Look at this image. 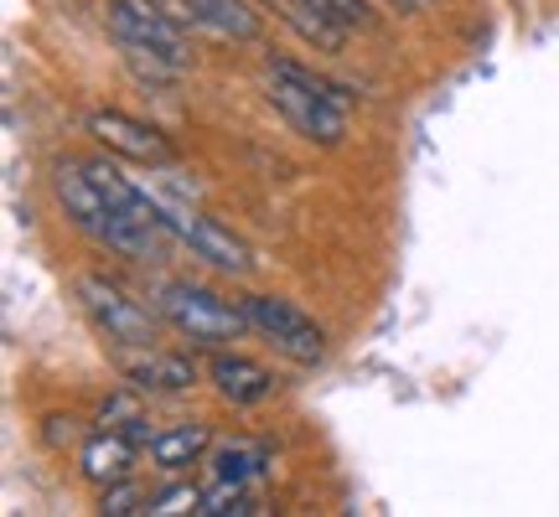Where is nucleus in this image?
<instances>
[{
  "label": "nucleus",
  "mask_w": 559,
  "mask_h": 517,
  "mask_svg": "<svg viewBox=\"0 0 559 517\" xmlns=\"http://www.w3.org/2000/svg\"><path fill=\"white\" fill-rule=\"evenodd\" d=\"M52 197L62 218L104 254L156 264L166 258L171 233V207H160L145 187L120 177V166L104 156H62L52 166Z\"/></svg>",
  "instance_id": "1"
},
{
  "label": "nucleus",
  "mask_w": 559,
  "mask_h": 517,
  "mask_svg": "<svg viewBox=\"0 0 559 517\" xmlns=\"http://www.w3.org/2000/svg\"><path fill=\"white\" fill-rule=\"evenodd\" d=\"M104 32L120 47V62L140 88L171 94L192 73V26H181L156 0H109Z\"/></svg>",
  "instance_id": "2"
},
{
  "label": "nucleus",
  "mask_w": 559,
  "mask_h": 517,
  "mask_svg": "<svg viewBox=\"0 0 559 517\" xmlns=\"http://www.w3.org/2000/svg\"><path fill=\"white\" fill-rule=\"evenodd\" d=\"M260 88L270 99V109L290 124V135H300L306 145L337 151L347 140V94L337 83H326L321 73H311L306 62L270 52L260 62Z\"/></svg>",
  "instance_id": "3"
},
{
  "label": "nucleus",
  "mask_w": 559,
  "mask_h": 517,
  "mask_svg": "<svg viewBox=\"0 0 559 517\" xmlns=\"http://www.w3.org/2000/svg\"><path fill=\"white\" fill-rule=\"evenodd\" d=\"M151 305L160 311V321L187 337L192 347H234L243 341L254 326H249V311L234 305V300H223L218 290H207V285H192V279H156L151 285Z\"/></svg>",
  "instance_id": "4"
},
{
  "label": "nucleus",
  "mask_w": 559,
  "mask_h": 517,
  "mask_svg": "<svg viewBox=\"0 0 559 517\" xmlns=\"http://www.w3.org/2000/svg\"><path fill=\"white\" fill-rule=\"evenodd\" d=\"M73 296H79L83 316L94 321V332L104 337V347H115V352H140V347H156L160 341L156 305H140L124 285H115V279L99 275V269L73 275Z\"/></svg>",
  "instance_id": "5"
},
{
  "label": "nucleus",
  "mask_w": 559,
  "mask_h": 517,
  "mask_svg": "<svg viewBox=\"0 0 559 517\" xmlns=\"http://www.w3.org/2000/svg\"><path fill=\"white\" fill-rule=\"evenodd\" d=\"M243 311H249V326H254V332H260V337L270 341L285 362H296V368H317V362L326 358V332L300 311L296 300L249 296L243 300Z\"/></svg>",
  "instance_id": "6"
},
{
  "label": "nucleus",
  "mask_w": 559,
  "mask_h": 517,
  "mask_svg": "<svg viewBox=\"0 0 559 517\" xmlns=\"http://www.w3.org/2000/svg\"><path fill=\"white\" fill-rule=\"evenodd\" d=\"M171 233H177L181 249L192 258H202L207 269H218V275H228V279L254 275L249 243H243L239 233H228L218 218H207V213H171Z\"/></svg>",
  "instance_id": "7"
},
{
  "label": "nucleus",
  "mask_w": 559,
  "mask_h": 517,
  "mask_svg": "<svg viewBox=\"0 0 559 517\" xmlns=\"http://www.w3.org/2000/svg\"><path fill=\"white\" fill-rule=\"evenodd\" d=\"M88 135L99 140L109 156H124V160H135V166H171L177 160V145L160 135L156 124L135 120L124 109H94L88 115Z\"/></svg>",
  "instance_id": "8"
},
{
  "label": "nucleus",
  "mask_w": 559,
  "mask_h": 517,
  "mask_svg": "<svg viewBox=\"0 0 559 517\" xmlns=\"http://www.w3.org/2000/svg\"><path fill=\"white\" fill-rule=\"evenodd\" d=\"M156 5H166L181 26L207 32V37H218V41H260L264 37V16L249 0H156Z\"/></svg>",
  "instance_id": "9"
},
{
  "label": "nucleus",
  "mask_w": 559,
  "mask_h": 517,
  "mask_svg": "<svg viewBox=\"0 0 559 517\" xmlns=\"http://www.w3.org/2000/svg\"><path fill=\"white\" fill-rule=\"evenodd\" d=\"M120 362V378L140 394H192L198 388V362L166 352V347H140V352H115Z\"/></svg>",
  "instance_id": "10"
},
{
  "label": "nucleus",
  "mask_w": 559,
  "mask_h": 517,
  "mask_svg": "<svg viewBox=\"0 0 559 517\" xmlns=\"http://www.w3.org/2000/svg\"><path fill=\"white\" fill-rule=\"evenodd\" d=\"M207 383H213V394H218L223 404H234V409H260V404H270L280 388V378L264 368V362L243 358V352H228V347L213 352Z\"/></svg>",
  "instance_id": "11"
},
{
  "label": "nucleus",
  "mask_w": 559,
  "mask_h": 517,
  "mask_svg": "<svg viewBox=\"0 0 559 517\" xmlns=\"http://www.w3.org/2000/svg\"><path fill=\"white\" fill-rule=\"evenodd\" d=\"M140 440H130L124 430H94V435L79 445V477L88 481V486H109V481H120L135 471V460H140Z\"/></svg>",
  "instance_id": "12"
},
{
  "label": "nucleus",
  "mask_w": 559,
  "mask_h": 517,
  "mask_svg": "<svg viewBox=\"0 0 559 517\" xmlns=\"http://www.w3.org/2000/svg\"><path fill=\"white\" fill-rule=\"evenodd\" d=\"M213 430L207 424H171V430H160V435H151V445H145V456H151V466L156 471H166V477H181L187 466H202V460L213 456Z\"/></svg>",
  "instance_id": "13"
},
{
  "label": "nucleus",
  "mask_w": 559,
  "mask_h": 517,
  "mask_svg": "<svg viewBox=\"0 0 559 517\" xmlns=\"http://www.w3.org/2000/svg\"><path fill=\"white\" fill-rule=\"evenodd\" d=\"M270 11H275V16L285 21L311 52H326V58L347 52V37H353V32H347L342 21H332L326 11H317L311 0H270Z\"/></svg>",
  "instance_id": "14"
},
{
  "label": "nucleus",
  "mask_w": 559,
  "mask_h": 517,
  "mask_svg": "<svg viewBox=\"0 0 559 517\" xmlns=\"http://www.w3.org/2000/svg\"><path fill=\"white\" fill-rule=\"evenodd\" d=\"M207 466H213V477H223V481H249V486H254V481L270 477V466H275V450H270L264 440L234 435V440H218V445H213Z\"/></svg>",
  "instance_id": "15"
},
{
  "label": "nucleus",
  "mask_w": 559,
  "mask_h": 517,
  "mask_svg": "<svg viewBox=\"0 0 559 517\" xmlns=\"http://www.w3.org/2000/svg\"><path fill=\"white\" fill-rule=\"evenodd\" d=\"M254 513H264V507L249 481L218 477L213 486H202V497H198V517H254Z\"/></svg>",
  "instance_id": "16"
},
{
  "label": "nucleus",
  "mask_w": 559,
  "mask_h": 517,
  "mask_svg": "<svg viewBox=\"0 0 559 517\" xmlns=\"http://www.w3.org/2000/svg\"><path fill=\"white\" fill-rule=\"evenodd\" d=\"M145 507H151V492L135 477H120V481H109V486H99L104 517H130V513H145Z\"/></svg>",
  "instance_id": "17"
},
{
  "label": "nucleus",
  "mask_w": 559,
  "mask_h": 517,
  "mask_svg": "<svg viewBox=\"0 0 559 517\" xmlns=\"http://www.w3.org/2000/svg\"><path fill=\"white\" fill-rule=\"evenodd\" d=\"M317 11H326L332 21H342L347 32H368L373 26V11H368V0H311Z\"/></svg>",
  "instance_id": "18"
},
{
  "label": "nucleus",
  "mask_w": 559,
  "mask_h": 517,
  "mask_svg": "<svg viewBox=\"0 0 559 517\" xmlns=\"http://www.w3.org/2000/svg\"><path fill=\"white\" fill-rule=\"evenodd\" d=\"M198 486H192V481H177V486H166V492H151V507H145V513H198Z\"/></svg>",
  "instance_id": "19"
},
{
  "label": "nucleus",
  "mask_w": 559,
  "mask_h": 517,
  "mask_svg": "<svg viewBox=\"0 0 559 517\" xmlns=\"http://www.w3.org/2000/svg\"><path fill=\"white\" fill-rule=\"evenodd\" d=\"M394 5H400V11H404V16H415V11H419V5H430V0H394Z\"/></svg>",
  "instance_id": "20"
}]
</instances>
